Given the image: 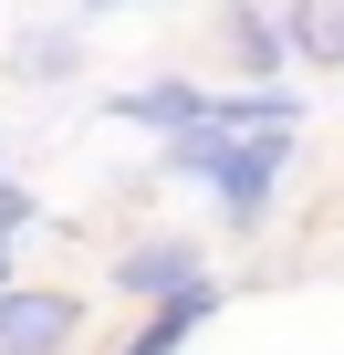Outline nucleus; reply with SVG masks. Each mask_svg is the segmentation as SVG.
<instances>
[{
  "instance_id": "1",
  "label": "nucleus",
  "mask_w": 344,
  "mask_h": 355,
  "mask_svg": "<svg viewBox=\"0 0 344 355\" xmlns=\"http://www.w3.org/2000/svg\"><path fill=\"white\" fill-rule=\"evenodd\" d=\"M167 167L199 178V189H219V209L251 230V220L271 209V189H282V167H292V136H178Z\"/></svg>"
},
{
  "instance_id": "2",
  "label": "nucleus",
  "mask_w": 344,
  "mask_h": 355,
  "mask_svg": "<svg viewBox=\"0 0 344 355\" xmlns=\"http://www.w3.org/2000/svg\"><path fill=\"white\" fill-rule=\"evenodd\" d=\"M84 334L73 293H0V355H63Z\"/></svg>"
},
{
  "instance_id": "3",
  "label": "nucleus",
  "mask_w": 344,
  "mask_h": 355,
  "mask_svg": "<svg viewBox=\"0 0 344 355\" xmlns=\"http://www.w3.org/2000/svg\"><path fill=\"white\" fill-rule=\"evenodd\" d=\"M209 272H199V251L188 241H136L125 261H115V293H146V303H178V293H199Z\"/></svg>"
},
{
  "instance_id": "4",
  "label": "nucleus",
  "mask_w": 344,
  "mask_h": 355,
  "mask_svg": "<svg viewBox=\"0 0 344 355\" xmlns=\"http://www.w3.org/2000/svg\"><path fill=\"white\" fill-rule=\"evenodd\" d=\"M209 105H219V94H199V84H136V94H115V115L167 125V146H178V136H199V125H209Z\"/></svg>"
},
{
  "instance_id": "5",
  "label": "nucleus",
  "mask_w": 344,
  "mask_h": 355,
  "mask_svg": "<svg viewBox=\"0 0 344 355\" xmlns=\"http://www.w3.org/2000/svg\"><path fill=\"white\" fill-rule=\"evenodd\" d=\"M209 313H219V282H199V293H178V303H156V313H146V334H136L125 355H178Z\"/></svg>"
},
{
  "instance_id": "6",
  "label": "nucleus",
  "mask_w": 344,
  "mask_h": 355,
  "mask_svg": "<svg viewBox=\"0 0 344 355\" xmlns=\"http://www.w3.org/2000/svg\"><path fill=\"white\" fill-rule=\"evenodd\" d=\"M292 53L302 63H344V0H292Z\"/></svg>"
},
{
  "instance_id": "7",
  "label": "nucleus",
  "mask_w": 344,
  "mask_h": 355,
  "mask_svg": "<svg viewBox=\"0 0 344 355\" xmlns=\"http://www.w3.org/2000/svg\"><path fill=\"white\" fill-rule=\"evenodd\" d=\"M230 53H240L251 73H282V53H292V21H271V11H230Z\"/></svg>"
},
{
  "instance_id": "8",
  "label": "nucleus",
  "mask_w": 344,
  "mask_h": 355,
  "mask_svg": "<svg viewBox=\"0 0 344 355\" xmlns=\"http://www.w3.org/2000/svg\"><path fill=\"white\" fill-rule=\"evenodd\" d=\"M11 63H21V73H42V84H53V73H73V32H42V42H21V53H11Z\"/></svg>"
},
{
  "instance_id": "9",
  "label": "nucleus",
  "mask_w": 344,
  "mask_h": 355,
  "mask_svg": "<svg viewBox=\"0 0 344 355\" xmlns=\"http://www.w3.org/2000/svg\"><path fill=\"white\" fill-rule=\"evenodd\" d=\"M0 293H11V230H0Z\"/></svg>"
},
{
  "instance_id": "10",
  "label": "nucleus",
  "mask_w": 344,
  "mask_h": 355,
  "mask_svg": "<svg viewBox=\"0 0 344 355\" xmlns=\"http://www.w3.org/2000/svg\"><path fill=\"white\" fill-rule=\"evenodd\" d=\"M84 11H105V0H84Z\"/></svg>"
}]
</instances>
